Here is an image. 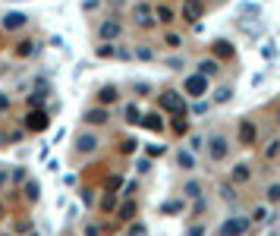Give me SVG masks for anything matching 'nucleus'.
Returning <instances> with one entry per match:
<instances>
[{
  "mask_svg": "<svg viewBox=\"0 0 280 236\" xmlns=\"http://www.w3.org/2000/svg\"><path fill=\"white\" fill-rule=\"evenodd\" d=\"M158 107H160V111H167V114H186L183 91H173V88L160 91V95H158Z\"/></svg>",
  "mask_w": 280,
  "mask_h": 236,
  "instance_id": "1",
  "label": "nucleus"
},
{
  "mask_svg": "<svg viewBox=\"0 0 280 236\" xmlns=\"http://www.w3.org/2000/svg\"><path fill=\"white\" fill-rule=\"evenodd\" d=\"M132 19H135V25H142V29H155V25H158L155 6H151V3H135L132 6Z\"/></svg>",
  "mask_w": 280,
  "mask_h": 236,
  "instance_id": "2",
  "label": "nucleus"
},
{
  "mask_svg": "<svg viewBox=\"0 0 280 236\" xmlns=\"http://www.w3.org/2000/svg\"><path fill=\"white\" fill-rule=\"evenodd\" d=\"M252 227L249 217H227L220 224V236H245V230Z\"/></svg>",
  "mask_w": 280,
  "mask_h": 236,
  "instance_id": "3",
  "label": "nucleus"
},
{
  "mask_svg": "<svg viewBox=\"0 0 280 236\" xmlns=\"http://www.w3.org/2000/svg\"><path fill=\"white\" fill-rule=\"evenodd\" d=\"M183 91H186V95H192V98H205L208 95V76H201V73L189 76V79L183 82Z\"/></svg>",
  "mask_w": 280,
  "mask_h": 236,
  "instance_id": "4",
  "label": "nucleus"
},
{
  "mask_svg": "<svg viewBox=\"0 0 280 236\" xmlns=\"http://www.w3.org/2000/svg\"><path fill=\"white\" fill-rule=\"evenodd\" d=\"M227 155H230V142H227V136H211L208 157H211V161H224Z\"/></svg>",
  "mask_w": 280,
  "mask_h": 236,
  "instance_id": "5",
  "label": "nucleus"
},
{
  "mask_svg": "<svg viewBox=\"0 0 280 236\" xmlns=\"http://www.w3.org/2000/svg\"><path fill=\"white\" fill-rule=\"evenodd\" d=\"M201 13H205V3H201V0H183V10L176 16H183L186 22H199Z\"/></svg>",
  "mask_w": 280,
  "mask_h": 236,
  "instance_id": "6",
  "label": "nucleus"
},
{
  "mask_svg": "<svg viewBox=\"0 0 280 236\" xmlns=\"http://www.w3.org/2000/svg\"><path fill=\"white\" fill-rule=\"evenodd\" d=\"M82 120H85L88 126H107L110 123V107H91V111H85L82 114Z\"/></svg>",
  "mask_w": 280,
  "mask_h": 236,
  "instance_id": "7",
  "label": "nucleus"
},
{
  "mask_svg": "<svg viewBox=\"0 0 280 236\" xmlns=\"http://www.w3.org/2000/svg\"><path fill=\"white\" fill-rule=\"evenodd\" d=\"M98 145H101V139L95 132H79L76 136V151L79 155H91V151H98Z\"/></svg>",
  "mask_w": 280,
  "mask_h": 236,
  "instance_id": "8",
  "label": "nucleus"
},
{
  "mask_svg": "<svg viewBox=\"0 0 280 236\" xmlns=\"http://www.w3.org/2000/svg\"><path fill=\"white\" fill-rule=\"evenodd\" d=\"M120 35H123V25L117 22V19H104V22L98 25V38L101 41H117Z\"/></svg>",
  "mask_w": 280,
  "mask_h": 236,
  "instance_id": "9",
  "label": "nucleus"
},
{
  "mask_svg": "<svg viewBox=\"0 0 280 236\" xmlns=\"http://www.w3.org/2000/svg\"><path fill=\"white\" fill-rule=\"evenodd\" d=\"M25 129H29V132H44L47 129V114L38 111V107H35V111H29V114H25Z\"/></svg>",
  "mask_w": 280,
  "mask_h": 236,
  "instance_id": "10",
  "label": "nucleus"
},
{
  "mask_svg": "<svg viewBox=\"0 0 280 236\" xmlns=\"http://www.w3.org/2000/svg\"><path fill=\"white\" fill-rule=\"evenodd\" d=\"M255 142H258V129H255V123H252V120H242V123H240V145L252 148Z\"/></svg>",
  "mask_w": 280,
  "mask_h": 236,
  "instance_id": "11",
  "label": "nucleus"
},
{
  "mask_svg": "<svg viewBox=\"0 0 280 236\" xmlns=\"http://www.w3.org/2000/svg\"><path fill=\"white\" fill-rule=\"evenodd\" d=\"M0 25H3L6 32H16V29H22V25H29V16L19 13V10H10V13L3 16V22H0Z\"/></svg>",
  "mask_w": 280,
  "mask_h": 236,
  "instance_id": "12",
  "label": "nucleus"
},
{
  "mask_svg": "<svg viewBox=\"0 0 280 236\" xmlns=\"http://www.w3.org/2000/svg\"><path fill=\"white\" fill-rule=\"evenodd\" d=\"M22 196H25V201H32V205H35V201L41 198V183H38V180H29V176H25Z\"/></svg>",
  "mask_w": 280,
  "mask_h": 236,
  "instance_id": "13",
  "label": "nucleus"
},
{
  "mask_svg": "<svg viewBox=\"0 0 280 236\" xmlns=\"http://www.w3.org/2000/svg\"><path fill=\"white\" fill-rule=\"evenodd\" d=\"M135 211H139V205H135V198L129 196V198H126V201H123L120 208H117V217H120V221H126V224H129L132 217H135Z\"/></svg>",
  "mask_w": 280,
  "mask_h": 236,
  "instance_id": "14",
  "label": "nucleus"
},
{
  "mask_svg": "<svg viewBox=\"0 0 280 236\" xmlns=\"http://www.w3.org/2000/svg\"><path fill=\"white\" fill-rule=\"evenodd\" d=\"M211 50H214V60H233V54H236L233 44H227V41H214Z\"/></svg>",
  "mask_w": 280,
  "mask_h": 236,
  "instance_id": "15",
  "label": "nucleus"
},
{
  "mask_svg": "<svg viewBox=\"0 0 280 236\" xmlns=\"http://www.w3.org/2000/svg\"><path fill=\"white\" fill-rule=\"evenodd\" d=\"M176 164H180L183 170H195V155L189 148H180V151H176Z\"/></svg>",
  "mask_w": 280,
  "mask_h": 236,
  "instance_id": "16",
  "label": "nucleus"
},
{
  "mask_svg": "<svg viewBox=\"0 0 280 236\" xmlns=\"http://www.w3.org/2000/svg\"><path fill=\"white\" fill-rule=\"evenodd\" d=\"M142 126H145V129H151V132H160L164 129V120H160L158 114H142V120H139Z\"/></svg>",
  "mask_w": 280,
  "mask_h": 236,
  "instance_id": "17",
  "label": "nucleus"
},
{
  "mask_svg": "<svg viewBox=\"0 0 280 236\" xmlns=\"http://www.w3.org/2000/svg\"><path fill=\"white\" fill-rule=\"evenodd\" d=\"M155 19H158V22H164V25H170V22L176 19V13H173L167 3H158V6H155Z\"/></svg>",
  "mask_w": 280,
  "mask_h": 236,
  "instance_id": "18",
  "label": "nucleus"
},
{
  "mask_svg": "<svg viewBox=\"0 0 280 236\" xmlns=\"http://www.w3.org/2000/svg\"><path fill=\"white\" fill-rule=\"evenodd\" d=\"M217 70H220V60H214V57H205V60L199 63V73L208 76V79H211V76H217Z\"/></svg>",
  "mask_w": 280,
  "mask_h": 236,
  "instance_id": "19",
  "label": "nucleus"
},
{
  "mask_svg": "<svg viewBox=\"0 0 280 236\" xmlns=\"http://www.w3.org/2000/svg\"><path fill=\"white\" fill-rule=\"evenodd\" d=\"M249 176H252V170L245 164H236L233 170H230V183H249Z\"/></svg>",
  "mask_w": 280,
  "mask_h": 236,
  "instance_id": "20",
  "label": "nucleus"
},
{
  "mask_svg": "<svg viewBox=\"0 0 280 236\" xmlns=\"http://www.w3.org/2000/svg\"><path fill=\"white\" fill-rule=\"evenodd\" d=\"M117 98H120V95H117V88H114V85H104V88L98 91V101H101L104 107H110V104H114Z\"/></svg>",
  "mask_w": 280,
  "mask_h": 236,
  "instance_id": "21",
  "label": "nucleus"
},
{
  "mask_svg": "<svg viewBox=\"0 0 280 236\" xmlns=\"http://www.w3.org/2000/svg\"><path fill=\"white\" fill-rule=\"evenodd\" d=\"M173 132H176V136H186V132H189V120H186V114H173Z\"/></svg>",
  "mask_w": 280,
  "mask_h": 236,
  "instance_id": "22",
  "label": "nucleus"
},
{
  "mask_svg": "<svg viewBox=\"0 0 280 236\" xmlns=\"http://www.w3.org/2000/svg\"><path fill=\"white\" fill-rule=\"evenodd\" d=\"M123 120L129 123V126H132V123H139V120H142V111H139L135 104H126V107H123Z\"/></svg>",
  "mask_w": 280,
  "mask_h": 236,
  "instance_id": "23",
  "label": "nucleus"
},
{
  "mask_svg": "<svg viewBox=\"0 0 280 236\" xmlns=\"http://www.w3.org/2000/svg\"><path fill=\"white\" fill-rule=\"evenodd\" d=\"M230 98H233V88H230V85H220V88H214V104H227Z\"/></svg>",
  "mask_w": 280,
  "mask_h": 236,
  "instance_id": "24",
  "label": "nucleus"
},
{
  "mask_svg": "<svg viewBox=\"0 0 280 236\" xmlns=\"http://www.w3.org/2000/svg\"><path fill=\"white\" fill-rule=\"evenodd\" d=\"M220 198H224V201H233V198H236V183H220Z\"/></svg>",
  "mask_w": 280,
  "mask_h": 236,
  "instance_id": "25",
  "label": "nucleus"
},
{
  "mask_svg": "<svg viewBox=\"0 0 280 236\" xmlns=\"http://www.w3.org/2000/svg\"><path fill=\"white\" fill-rule=\"evenodd\" d=\"M101 211H117V196H114V192H107V196L104 198H101Z\"/></svg>",
  "mask_w": 280,
  "mask_h": 236,
  "instance_id": "26",
  "label": "nucleus"
},
{
  "mask_svg": "<svg viewBox=\"0 0 280 236\" xmlns=\"http://www.w3.org/2000/svg\"><path fill=\"white\" fill-rule=\"evenodd\" d=\"M126 236H148V227L142 221H129V233Z\"/></svg>",
  "mask_w": 280,
  "mask_h": 236,
  "instance_id": "27",
  "label": "nucleus"
},
{
  "mask_svg": "<svg viewBox=\"0 0 280 236\" xmlns=\"http://www.w3.org/2000/svg\"><path fill=\"white\" fill-rule=\"evenodd\" d=\"M183 196H186V198H199V196H201V186H199L195 180L186 183V186H183Z\"/></svg>",
  "mask_w": 280,
  "mask_h": 236,
  "instance_id": "28",
  "label": "nucleus"
},
{
  "mask_svg": "<svg viewBox=\"0 0 280 236\" xmlns=\"http://www.w3.org/2000/svg\"><path fill=\"white\" fill-rule=\"evenodd\" d=\"M183 211V201H164L160 205V214H180Z\"/></svg>",
  "mask_w": 280,
  "mask_h": 236,
  "instance_id": "29",
  "label": "nucleus"
},
{
  "mask_svg": "<svg viewBox=\"0 0 280 236\" xmlns=\"http://www.w3.org/2000/svg\"><path fill=\"white\" fill-rule=\"evenodd\" d=\"M208 111H211V101H205V98H199V101L192 104V114H195V117H201V114H208Z\"/></svg>",
  "mask_w": 280,
  "mask_h": 236,
  "instance_id": "30",
  "label": "nucleus"
},
{
  "mask_svg": "<svg viewBox=\"0 0 280 236\" xmlns=\"http://www.w3.org/2000/svg\"><path fill=\"white\" fill-rule=\"evenodd\" d=\"M249 221H252V224H261V221H268V208H261V205H258L255 211L249 214Z\"/></svg>",
  "mask_w": 280,
  "mask_h": 236,
  "instance_id": "31",
  "label": "nucleus"
},
{
  "mask_svg": "<svg viewBox=\"0 0 280 236\" xmlns=\"http://www.w3.org/2000/svg\"><path fill=\"white\" fill-rule=\"evenodd\" d=\"M268 201H271V205H277V201H280V183H271V186H268Z\"/></svg>",
  "mask_w": 280,
  "mask_h": 236,
  "instance_id": "32",
  "label": "nucleus"
},
{
  "mask_svg": "<svg viewBox=\"0 0 280 236\" xmlns=\"http://www.w3.org/2000/svg\"><path fill=\"white\" fill-rule=\"evenodd\" d=\"M277 155H280V139H271V145L265 148V157L271 161V157H277Z\"/></svg>",
  "mask_w": 280,
  "mask_h": 236,
  "instance_id": "33",
  "label": "nucleus"
},
{
  "mask_svg": "<svg viewBox=\"0 0 280 236\" xmlns=\"http://www.w3.org/2000/svg\"><path fill=\"white\" fill-rule=\"evenodd\" d=\"M29 54H35V44H32V41H22V44L16 47V57H29Z\"/></svg>",
  "mask_w": 280,
  "mask_h": 236,
  "instance_id": "34",
  "label": "nucleus"
},
{
  "mask_svg": "<svg viewBox=\"0 0 280 236\" xmlns=\"http://www.w3.org/2000/svg\"><path fill=\"white\" fill-rule=\"evenodd\" d=\"M164 41H167V47H183V38L176 35V32H167V38H164Z\"/></svg>",
  "mask_w": 280,
  "mask_h": 236,
  "instance_id": "35",
  "label": "nucleus"
},
{
  "mask_svg": "<svg viewBox=\"0 0 280 236\" xmlns=\"http://www.w3.org/2000/svg\"><path fill=\"white\" fill-rule=\"evenodd\" d=\"M135 57H139V60H155V50L151 47H135Z\"/></svg>",
  "mask_w": 280,
  "mask_h": 236,
  "instance_id": "36",
  "label": "nucleus"
},
{
  "mask_svg": "<svg viewBox=\"0 0 280 236\" xmlns=\"http://www.w3.org/2000/svg\"><path fill=\"white\" fill-rule=\"evenodd\" d=\"M135 148H139V142H135V139H123V145H120V151H123V155H132Z\"/></svg>",
  "mask_w": 280,
  "mask_h": 236,
  "instance_id": "37",
  "label": "nucleus"
},
{
  "mask_svg": "<svg viewBox=\"0 0 280 236\" xmlns=\"http://www.w3.org/2000/svg\"><path fill=\"white\" fill-rule=\"evenodd\" d=\"M135 189H139V183H135V180H129V183H123V196H126V198H129V196H132V192H135Z\"/></svg>",
  "mask_w": 280,
  "mask_h": 236,
  "instance_id": "38",
  "label": "nucleus"
},
{
  "mask_svg": "<svg viewBox=\"0 0 280 236\" xmlns=\"http://www.w3.org/2000/svg\"><path fill=\"white\" fill-rule=\"evenodd\" d=\"M98 57H114V44H110V41H107V44H101L98 47Z\"/></svg>",
  "mask_w": 280,
  "mask_h": 236,
  "instance_id": "39",
  "label": "nucleus"
},
{
  "mask_svg": "<svg viewBox=\"0 0 280 236\" xmlns=\"http://www.w3.org/2000/svg\"><path fill=\"white\" fill-rule=\"evenodd\" d=\"M85 236H101V227L98 224H85V230H82Z\"/></svg>",
  "mask_w": 280,
  "mask_h": 236,
  "instance_id": "40",
  "label": "nucleus"
},
{
  "mask_svg": "<svg viewBox=\"0 0 280 236\" xmlns=\"http://www.w3.org/2000/svg\"><path fill=\"white\" fill-rule=\"evenodd\" d=\"M164 151H167V145H151V148H148V155H151V157H158V155H164Z\"/></svg>",
  "mask_w": 280,
  "mask_h": 236,
  "instance_id": "41",
  "label": "nucleus"
},
{
  "mask_svg": "<svg viewBox=\"0 0 280 236\" xmlns=\"http://www.w3.org/2000/svg\"><path fill=\"white\" fill-rule=\"evenodd\" d=\"M167 66H170V70H183V60H180V57H170Z\"/></svg>",
  "mask_w": 280,
  "mask_h": 236,
  "instance_id": "42",
  "label": "nucleus"
},
{
  "mask_svg": "<svg viewBox=\"0 0 280 236\" xmlns=\"http://www.w3.org/2000/svg\"><path fill=\"white\" fill-rule=\"evenodd\" d=\"M6 107H10V95H3V91H0V114H3Z\"/></svg>",
  "mask_w": 280,
  "mask_h": 236,
  "instance_id": "43",
  "label": "nucleus"
},
{
  "mask_svg": "<svg viewBox=\"0 0 280 236\" xmlns=\"http://www.w3.org/2000/svg\"><path fill=\"white\" fill-rule=\"evenodd\" d=\"M189 236H205V227H201V224H195L192 230H189Z\"/></svg>",
  "mask_w": 280,
  "mask_h": 236,
  "instance_id": "44",
  "label": "nucleus"
},
{
  "mask_svg": "<svg viewBox=\"0 0 280 236\" xmlns=\"http://www.w3.org/2000/svg\"><path fill=\"white\" fill-rule=\"evenodd\" d=\"M82 201H85V205H91V201H95V196H91V189H82Z\"/></svg>",
  "mask_w": 280,
  "mask_h": 236,
  "instance_id": "45",
  "label": "nucleus"
},
{
  "mask_svg": "<svg viewBox=\"0 0 280 236\" xmlns=\"http://www.w3.org/2000/svg\"><path fill=\"white\" fill-rule=\"evenodd\" d=\"M151 170V161H148V157H145V161H139V173H148Z\"/></svg>",
  "mask_w": 280,
  "mask_h": 236,
  "instance_id": "46",
  "label": "nucleus"
},
{
  "mask_svg": "<svg viewBox=\"0 0 280 236\" xmlns=\"http://www.w3.org/2000/svg\"><path fill=\"white\" fill-rule=\"evenodd\" d=\"M274 120H277V126H280V107H277V114H274Z\"/></svg>",
  "mask_w": 280,
  "mask_h": 236,
  "instance_id": "47",
  "label": "nucleus"
},
{
  "mask_svg": "<svg viewBox=\"0 0 280 236\" xmlns=\"http://www.w3.org/2000/svg\"><path fill=\"white\" fill-rule=\"evenodd\" d=\"M32 236H38V233H32Z\"/></svg>",
  "mask_w": 280,
  "mask_h": 236,
  "instance_id": "48",
  "label": "nucleus"
}]
</instances>
